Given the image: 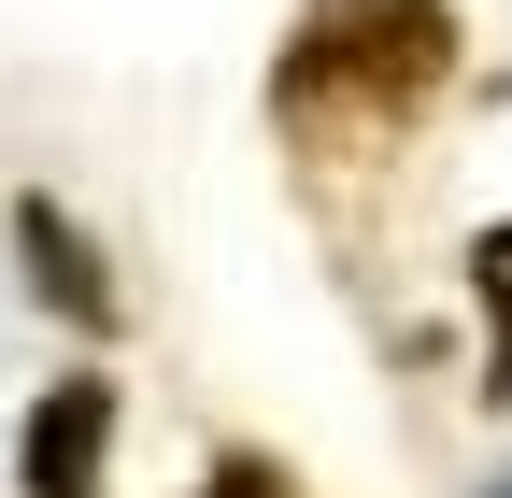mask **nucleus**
Masks as SVG:
<instances>
[{
    "instance_id": "2",
    "label": "nucleus",
    "mask_w": 512,
    "mask_h": 498,
    "mask_svg": "<svg viewBox=\"0 0 512 498\" xmlns=\"http://www.w3.org/2000/svg\"><path fill=\"white\" fill-rule=\"evenodd\" d=\"M114 470V385L72 370V385H43L29 427H15V498H100Z\"/></svg>"
},
{
    "instance_id": "6",
    "label": "nucleus",
    "mask_w": 512,
    "mask_h": 498,
    "mask_svg": "<svg viewBox=\"0 0 512 498\" xmlns=\"http://www.w3.org/2000/svg\"><path fill=\"white\" fill-rule=\"evenodd\" d=\"M484 498H512V470H498V484H484Z\"/></svg>"
},
{
    "instance_id": "1",
    "label": "nucleus",
    "mask_w": 512,
    "mask_h": 498,
    "mask_svg": "<svg viewBox=\"0 0 512 498\" xmlns=\"http://www.w3.org/2000/svg\"><path fill=\"white\" fill-rule=\"evenodd\" d=\"M456 86V0H299L271 57V114L299 143H384Z\"/></svg>"
},
{
    "instance_id": "4",
    "label": "nucleus",
    "mask_w": 512,
    "mask_h": 498,
    "mask_svg": "<svg viewBox=\"0 0 512 498\" xmlns=\"http://www.w3.org/2000/svg\"><path fill=\"white\" fill-rule=\"evenodd\" d=\"M470 314H484V399L512 413V214L470 228Z\"/></svg>"
},
{
    "instance_id": "5",
    "label": "nucleus",
    "mask_w": 512,
    "mask_h": 498,
    "mask_svg": "<svg viewBox=\"0 0 512 498\" xmlns=\"http://www.w3.org/2000/svg\"><path fill=\"white\" fill-rule=\"evenodd\" d=\"M200 498H299V484H285L271 456H214V470H200Z\"/></svg>"
},
{
    "instance_id": "3",
    "label": "nucleus",
    "mask_w": 512,
    "mask_h": 498,
    "mask_svg": "<svg viewBox=\"0 0 512 498\" xmlns=\"http://www.w3.org/2000/svg\"><path fill=\"white\" fill-rule=\"evenodd\" d=\"M15 257H29V299H43V314L114 328V271H100V242L57 214V200H15Z\"/></svg>"
}]
</instances>
